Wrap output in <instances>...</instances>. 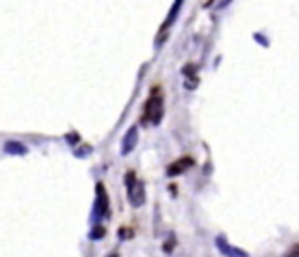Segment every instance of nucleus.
<instances>
[{"label": "nucleus", "instance_id": "obj_1", "mask_svg": "<svg viewBox=\"0 0 299 257\" xmlns=\"http://www.w3.org/2000/svg\"><path fill=\"white\" fill-rule=\"evenodd\" d=\"M125 184H127V197L129 203L134 206V208H139L144 204V185L143 182L135 178L134 171H129L125 176Z\"/></svg>", "mask_w": 299, "mask_h": 257}, {"label": "nucleus", "instance_id": "obj_2", "mask_svg": "<svg viewBox=\"0 0 299 257\" xmlns=\"http://www.w3.org/2000/svg\"><path fill=\"white\" fill-rule=\"evenodd\" d=\"M162 113H164V104H162V97L159 92H153L150 99L144 104V113H143V122L144 123H159L162 120Z\"/></svg>", "mask_w": 299, "mask_h": 257}, {"label": "nucleus", "instance_id": "obj_3", "mask_svg": "<svg viewBox=\"0 0 299 257\" xmlns=\"http://www.w3.org/2000/svg\"><path fill=\"white\" fill-rule=\"evenodd\" d=\"M107 215H109V199H107L106 188H104L102 184H97V201H95L94 206V220H97V224H100V220Z\"/></svg>", "mask_w": 299, "mask_h": 257}, {"label": "nucleus", "instance_id": "obj_4", "mask_svg": "<svg viewBox=\"0 0 299 257\" xmlns=\"http://www.w3.org/2000/svg\"><path fill=\"white\" fill-rule=\"evenodd\" d=\"M215 245H217L218 252L224 257H250V254L245 252V250L238 249V247H233L229 241L224 236H217L215 238Z\"/></svg>", "mask_w": 299, "mask_h": 257}, {"label": "nucleus", "instance_id": "obj_5", "mask_svg": "<svg viewBox=\"0 0 299 257\" xmlns=\"http://www.w3.org/2000/svg\"><path fill=\"white\" fill-rule=\"evenodd\" d=\"M190 166H194V160L190 159V157H181V159H178L176 162H172L171 166H169V168H167V175L169 176L181 175V173L187 171Z\"/></svg>", "mask_w": 299, "mask_h": 257}, {"label": "nucleus", "instance_id": "obj_6", "mask_svg": "<svg viewBox=\"0 0 299 257\" xmlns=\"http://www.w3.org/2000/svg\"><path fill=\"white\" fill-rule=\"evenodd\" d=\"M137 139H139V136H137V129H135V127H132L131 131L125 134V138H123V143H122V153H123V155H127V153H131V151L134 150L135 145H137Z\"/></svg>", "mask_w": 299, "mask_h": 257}, {"label": "nucleus", "instance_id": "obj_7", "mask_svg": "<svg viewBox=\"0 0 299 257\" xmlns=\"http://www.w3.org/2000/svg\"><path fill=\"white\" fill-rule=\"evenodd\" d=\"M4 150L7 151V153H16V155H21V153H27V147H23L21 143H18V141H7L4 147Z\"/></svg>", "mask_w": 299, "mask_h": 257}, {"label": "nucleus", "instance_id": "obj_8", "mask_svg": "<svg viewBox=\"0 0 299 257\" xmlns=\"http://www.w3.org/2000/svg\"><path fill=\"white\" fill-rule=\"evenodd\" d=\"M104 234H106V229H104L100 224H95L94 229L90 231V234H88V238H90V240H94V241H97V240H100Z\"/></svg>", "mask_w": 299, "mask_h": 257}, {"label": "nucleus", "instance_id": "obj_9", "mask_svg": "<svg viewBox=\"0 0 299 257\" xmlns=\"http://www.w3.org/2000/svg\"><path fill=\"white\" fill-rule=\"evenodd\" d=\"M129 238H132V231L127 227H122L120 229V240H129Z\"/></svg>", "mask_w": 299, "mask_h": 257}, {"label": "nucleus", "instance_id": "obj_10", "mask_svg": "<svg viewBox=\"0 0 299 257\" xmlns=\"http://www.w3.org/2000/svg\"><path fill=\"white\" fill-rule=\"evenodd\" d=\"M283 257H299V243H298V245L292 247V249L289 250V252L285 254Z\"/></svg>", "mask_w": 299, "mask_h": 257}, {"label": "nucleus", "instance_id": "obj_11", "mask_svg": "<svg viewBox=\"0 0 299 257\" xmlns=\"http://www.w3.org/2000/svg\"><path fill=\"white\" fill-rule=\"evenodd\" d=\"M107 257H120V256H118V254H116V252H111V254H109V256H107Z\"/></svg>", "mask_w": 299, "mask_h": 257}]
</instances>
